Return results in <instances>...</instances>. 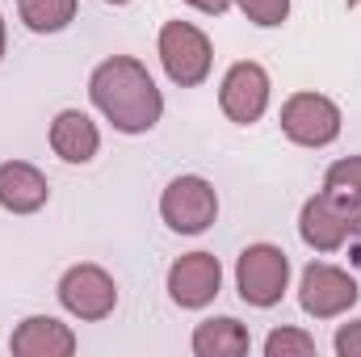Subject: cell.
Segmentation results:
<instances>
[{
  "label": "cell",
  "instance_id": "cell-8",
  "mask_svg": "<svg viewBox=\"0 0 361 357\" xmlns=\"http://www.w3.org/2000/svg\"><path fill=\"white\" fill-rule=\"evenodd\" d=\"M59 303L76 320H105L118 307V286L101 265H72L59 277Z\"/></svg>",
  "mask_w": 361,
  "mask_h": 357
},
{
  "label": "cell",
  "instance_id": "cell-19",
  "mask_svg": "<svg viewBox=\"0 0 361 357\" xmlns=\"http://www.w3.org/2000/svg\"><path fill=\"white\" fill-rule=\"evenodd\" d=\"M336 353L341 357H361V320L341 324V332H336Z\"/></svg>",
  "mask_w": 361,
  "mask_h": 357
},
{
  "label": "cell",
  "instance_id": "cell-13",
  "mask_svg": "<svg viewBox=\"0 0 361 357\" xmlns=\"http://www.w3.org/2000/svg\"><path fill=\"white\" fill-rule=\"evenodd\" d=\"M51 147H55V156L68 160V164H89L92 156H97V147H101V135H97V126H92L89 114L63 109V114L51 122Z\"/></svg>",
  "mask_w": 361,
  "mask_h": 357
},
{
  "label": "cell",
  "instance_id": "cell-4",
  "mask_svg": "<svg viewBox=\"0 0 361 357\" xmlns=\"http://www.w3.org/2000/svg\"><path fill=\"white\" fill-rule=\"evenodd\" d=\"M210 59H214L210 38H206L197 25H189V21H169V25L160 30V63H164V72H169L173 85H180V89L202 85V80L210 76Z\"/></svg>",
  "mask_w": 361,
  "mask_h": 357
},
{
  "label": "cell",
  "instance_id": "cell-17",
  "mask_svg": "<svg viewBox=\"0 0 361 357\" xmlns=\"http://www.w3.org/2000/svg\"><path fill=\"white\" fill-rule=\"evenodd\" d=\"M311 353H315V341L298 328H277L265 341V357H311Z\"/></svg>",
  "mask_w": 361,
  "mask_h": 357
},
{
  "label": "cell",
  "instance_id": "cell-7",
  "mask_svg": "<svg viewBox=\"0 0 361 357\" xmlns=\"http://www.w3.org/2000/svg\"><path fill=\"white\" fill-rule=\"evenodd\" d=\"M357 298H361L357 282H353L345 269L324 265V261H311V265L302 269L298 303H302L307 315H315V320H336V315H345Z\"/></svg>",
  "mask_w": 361,
  "mask_h": 357
},
{
  "label": "cell",
  "instance_id": "cell-20",
  "mask_svg": "<svg viewBox=\"0 0 361 357\" xmlns=\"http://www.w3.org/2000/svg\"><path fill=\"white\" fill-rule=\"evenodd\" d=\"M185 4H193V8H202V13H227L235 0H185Z\"/></svg>",
  "mask_w": 361,
  "mask_h": 357
},
{
  "label": "cell",
  "instance_id": "cell-3",
  "mask_svg": "<svg viewBox=\"0 0 361 357\" xmlns=\"http://www.w3.org/2000/svg\"><path fill=\"white\" fill-rule=\"evenodd\" d=\"M235 286H240V298L252 307L281 303L290 286V257L277 244H248L235 261Z\"/></svg>",
  "mask_w": 361,
  "mask_h": 357
},
{
  "label": "cell",
  "instance_id": "cell-15",
  "mask_svg": "<svg viewBox=\"0 0 361 357\" xmlns=\"http://www.w3.org/2000/svg\"><path fill=\"white\" fill-rule=\"evenodd\" d=\"M80 0H17V13L25 21V30L34 34H55L63 25H72Z\"/></svg>",
  "mask_w": 361,
  "mask_h": 357
},
{
  "label": "cell",
  "instance_id": "cell-2",
  "mask_svg": "<svg viewBox=\"0 0 361 357\" xmlns=\"http://www.w3.org/2000/svg\"><path fill=\"white\" fill-rule=\"evenodd\" d=\"M298 236L307 248L315 253H336L345 240L361 236V214H357V202L324 189L315 198H307L302 214H298Z\"/></svg>",
  "mask_w": 361,
  "mask_h": 357
},
{
  "label": "cell",
  "instance_id": "cell-21",
  "mask_svg": "<svg viewBox=\"0 0 361 357\" xmlns=\"http://www.w3.org/2000/svg\"><path fill=\"white\" fill-rule=\"evenodd\" d=\"M0 59H4V17H0Z\"/></svg>",
  "mask_w": 361,
  "mask_h": 357
},
{
  "label": "cell",
  "instance_id": "cell-18",
  "mask_svg": "<svg viewBox=\"0 0 361 357\" xmlns=\"http://www.w3.org/2000/svg\"><path fill=\"white\" fill-rule=\"evenodd\" d=\"M235 4L252 25H281L290 17V0H235Z\"/></svg>",
  "mask_w": 361,
  "mask_h": 357
},
{
  "label": "cell",
  "instance_id": "cell-10",
  "mask_svg": "<svg viewBox=\"0 0 361 357\" xmlns=\"http://www.w3.org/2000/svg\"><path fill=\"white\" fill-rule=\"evenodd\" d=\"M223 286V265L210 253H185L169 269V294L177 307H206Z\"/></svg>",
  "mask_w": 361,
  "mask_h": 357
},
{
  "label": "cell",
  "instance_id": "cell-11",
  "mask_svg": "<svg viewBox=\"0 0 361 357\" xmlns=\"http://www.w3.org/2000/svg\"><path fill=\"white\" fill-rule=\"evenodd\" d=\"M8 349L17 357H72L76 353V332L51 315H30L17 324Z\"/></svg>",
  "mask_w": 361,
  "mask_h": 357
},
{
  "label": "cell",
  "instance_id": "cell-16",
  "mask_svg": "<svg viewBox=\"0 0 361 357\" xmlns=\"http://www.w3.org/2000/svg\"><path fill=\"white\" fill-rule=\"evenodd\" d=\"M324 189H332V193H341V198H349V202L361 206V156L336 160L328 169V177H324Z\"/></svg>",
  "mask_w": 361,
  "mask_h": 357
},
{
  "label": "cell",
  "instance_id": "cell-23",
  "mask_svg": "<svg viewBox=\"0 0 361 357\" xmlns=\"http://www.w3.org/2000/svg\"><path fill=\"white\" fill-rule=\"evenodd\" d=\"M345 4H361V0H345Z\"/></svg>",
  "mask_w": 361,
  "mask_h": 357
},
{
  "label": "cell",
  "instance_id": "cell-6",
  "mask_svg": "<svg viewBox=\"0 0 361 357\" xmlns=\"http://www.w3.org/2000/svg\"><path fill=\"white\" fill-rule=\"evenodd\" d=\"M160 214H164V223H169L173 231L197 236V231H206V227L214 223V214H219V193H214V185L206 177H177L164 189V198H160Z\"/></svg>",
  "mask_w": 361,
  "mask_h": 357
},
{
  "label": "cell",
  "instance_id": "cell-9",
  "mask_svg": "<svg viewBox=\"0 0 361 357\" xmlns=\"http://www.w3.org/2000/svg\"><path fill=\"white\" fill-rule=\"evenodd\" d=\"M219 105H223V114H227L231 122L252 126V122L265 114V105H269V72H265L261 63H252V59L235 63V68L223 76Z\"/></svg>",
  "mask_w": 361,
  "mask_h": 357
},
{
  "label": "cell",
  "instance_id": "cell-12",
  "mask_svg": "<svg viewBox=\"0 0 361 357\" xmlns=\"http://www.w3.org/2000/svg\"><path fill=\"white\" fill-rule=\"evenodd\" d=\"M47 193H51V185H47V177H42L34 164H25V160L0 164V206H4V210H13V214H34V210L47 206Z\"/></svg>",
  "mask_w": 361,
  "mask_h": 357
},
{
  "label": "cell",
  "instance_id": "cell-22",
  "mask_svg": "<svg viewBox=\"0 0 361 357\" xmlns=\"http://www.w3.org/2000/svg\"><path fill=\"white\" fill-rule=\"evenodd\" d=\"M105 4H130V0H105Z\"/></svg>",
  "mask_w": 361,
  "mask_h": 357
},
{
  "label": "cell",
  "instance_id": "cell-14",
  "mask_svg": "<svg viewBox=\"0 0 361 357\" xmlns=\"http://www.w3.org/2000/svg\"><path fill=\"white\" fill-rule=\"evenodd\" d=\"M248 328L231 315H219V320H206L197 324L193 332V353L197 357H244L248 353Z\"/></svg>",
  "mask_w": 361,
  "mask_h": 357
},
{
  "label": "cell",
  "instance_id": "cell-1",
  "mask_svg": "<svg viewBox=\"0 0 361 357\" xmlns=\"http://www.w3.org/2000/svg\"><path fill=\"white\" fill-rule=\"evenodd\" d=\"M89 92H92V105L122 135H143L164 114V97L156 89L152 72L139 59H130V55H114V59L97 63V72H92V80H89Z\"/></svg>",
  "mask_w": 361,
  "mask_h": 357
},
{
  "label": "cell",
  "instance_id": "cell-5",
  "mask_svg": "<svg viewBox=\"0 0 361 357\" xmlns=\"http://www.w3.org/2000/svg\"><path fill=\"white\" fill-rule=\"evenodd\" d=\"M281 131L298 147H328L341 135V109L324 92H294L281 105Z\"/></svg>",
  "mask_w": 361,
  "mask_h": 357
}]
</instances>
